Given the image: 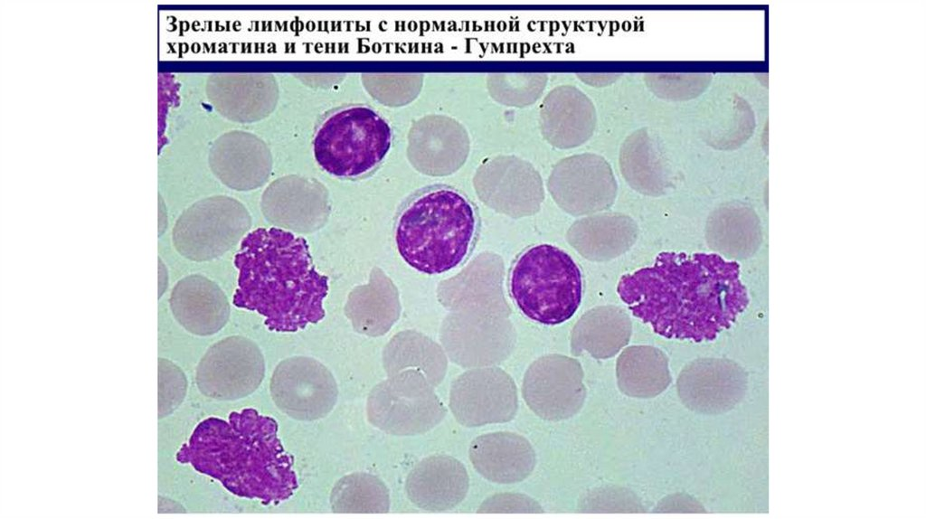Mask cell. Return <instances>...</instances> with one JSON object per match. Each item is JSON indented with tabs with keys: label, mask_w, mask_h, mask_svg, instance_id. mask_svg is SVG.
Listing matches in <instances>:
<instances>
[{
	"label": "cell",
	"mask_w": 926,
	"mask_h": 519,
	"mask_svg": "<svg viewBox=\"0 0 926 519\" xmlns=\"http://www.w3.org/2000/svg\"><path fill=\"white\" fill-rule=\"evenodd\" d=\"M617 291L656 334L696 343L715 339L749 303L739 264L715 253L663 251L623 275Z\"/></svg>",
	"instance_id": "6da1fadb"
},
{
	"label": "cell",
	"mask_w": 926,
	"mask_h": 519,
	"mask_svg": "<svg viewBox=\"0 0 926 519\" xmlns=\"http://www.w3.org/2000/svg\"><path fill=\"white\" fill-rule=\"evenodd\" d=\"M278 429L273 418L251 408L231 412L228 420L210 417L195 427L175 458L237 496L278 504L298 487L293 458Z\"/></svg>",
	"instance_id": "7a4b0ae2"
},
{
	"label": "cell",
	"mask_w": 926,
	"mask_h": 519,
	"mask_svg": "<svg viewBox=\"0 0 926 519\" xmlns=\"http://www.w3.org/2000/svg\"><path fill=\"white\" fill-rule=\"evenodd\" d=\"M232 303L257 311L270 331L297 332L325 317L328 278L318 273L303 237L276 227L248 233L234 256Z\"/></svg>",
	"instance_id": "3957f363"
},
{
	"label": "cell",
	"mask_w": 926,
	"mask_h": 519,
	"mask_svg": "<svg viewBox=\"0 0 926 519\" xmlns=\"http://www.w3.org/2000/svg\"><path fill=\"white\" fill-rule=\"evenodd\" d=\"M479 230L480 216L474 203L453 186L434 184L402 203L393 235L397 250L409 266L436 275L468 259Z\"/></svg>",
	"instance_id": "277c9868"
},
{
	"label": "cell",
	"mask_w": 926,
	"mask_h": 519,
	"mask_svg": "<svg viewBox=\"0 0 926 519\" xmlns=\"http://www.w3.org/2000/svg\"><path fill=\"white\" fill-rule=\"evenodd\" d=\"M508 294L529 319L546 326L570 319L582 296L581 273L564 250L532 245L514 260L507 274Z\"/></svg>",
	"instance_id": "5b68a950"
},
{
	"label": "cell",
	"mask_w": 926,
	"mask_h": 519,
	"mask_svg": "<svg viewBox=\"0 0 926 519\" xmlns=\"http://www.w3.org/2000/svg\"><path fill=\"white\" fill-rule=\"evenodd\" d=\"M392 141L391 126L368 106L339 109L318 126L313 141L317 164L340 178H359L384 160Z\"/></svg>",
	"instance_id": "8992f818"
},
{
	"label": "cell",
	"mask_w": 926,
	"mask_h": 519,
	"mask_svg": "<svg viewBox=\"0 0 926 519\" xmlns=\"http://www.w3.org/2000/svg\"><path fill=\"white\" fill-rule=\"evenodd\" d=\"M369 422L388 434L414 436L437 426L447 409L426 377L405 370L377 383L366 402Z\"/></svg>",
	"instance_id": "52a82bcc"
},
{
	"label": "cell",
	"mask_w": 926,
	"mask_h": 519,
	"mask_svg": "<svg viewBox=\"0 0 926 519\" xmlns=\"http://www.w3.org/2000/svg\"><path fill=\"white\" fill-rule=\"evenodd\" d=\"M250 226V213L237 200L209 197L181 213L173 228V244L183 257L207 261L230 250Z\"/></svg>",
	"instance_id": "ba28073f"
},
{
	"label": "cell",
	"mask_w": 926,
	"mask_h": 519,
	"mask_svg": "<svg viewBox=\"0 0 926 519\" xmlns=\"http://www.w3.org/2000/svg\"><path fill=\"white\" fill-rule=\"evenodd\" d=\"M264 375V357L257 344L232 335L206 351L197 365L195 381L206 397L235 401L254 392Z\"/></svg>",
	"instance_id": "9c48e42d"
},
{
	"label": "cell",
	"mask_w": 926,
	"mask_h": 519,
	"mask_svg": "<svg viewBox=\"0 0 926 519\" xmlns=\"http://www.w3.org/2000/svg\"><path fill=\"white\" fill-rule=\"evenodd\" d=\"M269 391L283 413L302 421L325 418L334 409L338 396L337 384L329 369L307 356L282 360L273 372Z\"/></svg>",
	"instance_id": "30bf717a"
},
{
	"label": "cell",
	"mask_w": 926,
	"mask_h": 519,
	"mask_svg": "<svg viewBox=\"0 0 926 519\" xmlns=\"http://www.w3.org/2000/svg\"><path fill=\"white\" fill-rule=\"evenodd\" d=\"M583 370L574 358L553 354L541 357L526 371L522 393L527 406L540 418L559 421L582 408L587 391Z\"/></svg>",
	"instance_id": "8fae6325"
},
{
	"label": "cell",
	"mask_w": 926,
	"mask_h": 519,
	"mask_svg": "<svg viewBox=\"0 0 926 519\" xmlns=\"http://www.w3.org/2000/svg\"><path fill=\"white\" fill-rule=\"evenodd\" d=\"M449 408L458 422L466 427L508 422L518 409L516 385L497 367L465 372L452 382Z\"/></svg>",
	"instance_id": "7c38bea8"
},
{
	"label": "cell",
	"mask_w": 926,
	"mask_h": 519,
	"mask_svg": "<svg viewBox=\"0 0 926 519\" xmlns=\"http://www.w3.org/2000/svg\"><path fill=\"white\" fill-rule=\"evenodd\" d=\"M556 202L574 216L593 214L611 207L618 184L609 164L591 153L573 155L556 165L550 179Z\"/></svg>",
	"instance_id": "4fadbf2b"
},
{
	"label": "cell",
	"mask_w": 926,
	"mask_h": 519,
	"mask_svg": "<svg viewBox=\"0 0 926 519\" xmlns=\"http://www.w3.org/2000/svg\"><path fill=\"white\" fill-rule=\"evenodd\" d=\"M261 209L271 224L305 234L323 227L330 212L324 187L297 176L270 184L262 197Z\"/></svg>",
	"instance_id": "5bb4252c"
},
{
	"label": "cell",
	"mask_w": 926,
	"mask_h": 519,
	"mask_svg": "<svg viewBox=\"0 0 926 519\" xmlns=\"http://www.w3.org/2000/svg\"><path fill=\"white\" fill-rule=\"evenodd\" d=\"M676 389L682 403L701 414H716L736 401L740 377L735 364L728 360L699 358L686 364L677 378Z\"/></svg>",
	"instance_id": "9a60e30c"
},
{
	"label": "cell",
	"mask_w": 926,
	"mask_h": 519,
	"mask_svg": "<svg viewBox=\"0 0 926 519\" xmlns=\"http://www.w3.org/2000/svg\"><path fill=\"white\" fill-rule=\"evenodd\" d=\"M469 478L465 466L447 455H433L420 460L405 482L408 498L417 507L440 512L453 509L467 495Z\"/></svg>",
	"instance_id": "2e32d148"
},
{
	"label": "cell",
	"mask_w": 926,
	"mask_h": 519,
	"mask_svg": "<svg viewBox=\"0 0 926 519\" xmlns=\"http://www.w3.org/2000/svg\"><path fill=\"white\" fill-rule=\"evenodd\" d=\"M540 123L544 138L558 148H572L593 135L597 116L591 100L572 85L556 87L543 99Z\"/></svg>",
	"instance_id": "e0dca14e"
},
{
	"label": "cell",
	"mask_w": 926,
	"mask_h": 519,
	"mask_svg": "<svg viewBox=\"0 0 926 519\" xmlns=\"http://www.w3.org/2000/svg\"><path fill=\"white\" fill-rule=\"evenodd\" d=\"M169 305L175 320L188 332L201 336L219 332L230 316L224 292L199 274L186 276L175 285Z\"/></svg>",
	"instance_id": "ac0fdd59"
},
{
	"label": "cell",
	"mask_w": 926,
	"mask_h": 519,
	"mask_svg": "<svg viewBox=\"0 0 926 519\" xmlns=\"http://www.w3.org/2000/svg\"><path fill=\"white\" fill-rule=\"evenodd\" d=\"M468 457L478 474L497 484L523 481L536 463L530 442L521 435L506 431L477 437L469 446Z\"/></svg>",
	"instance_id": "d6986e66"
},
{
	"label": "cell",
	"mask_w": 926,
	"mask_h": 519,
	"mask_svg": "<svg viewBox=\"0 0 926 519\" xmlns=\"http://www.w3.org/2000/svg\"><path fill=\"white\" fill-rule=\"evenodd\" d=\"M638 227L620 212L592 214L576 221L569 229L570 244L591 261H608L627 252L636 242Z\"/></svg>",
	"instance_id": "ffe728a7"
},
{
	"label": "cell",
	"mask_w": 926,
	"mask_h": 519,
	"mask_svg": "<svg viewBox=\"0 0 926 519\" xmlns=\"http://www.w3.org/2000/svg\"><path fill=\"white\" fill-rule=\"evenodd\" d=\"M631 320L620 307L600 306L585 312L572 331L571 352H587L595 359L615 356L630 339Z\"/></svg>",
	"instance_id": "44dd1931"
},
{
	"label": "cell",
	"mask_w": 926,
	"mask_h": 519,
	"mask_svg": "<svg viewBox=\"0 0 926 519\" xmlns=\"http://www.w3.org/2000/svg\"><path fill=\"white\" fill-rule=\"evenodd\" d=\"M655 136L647 128L638 129L624 141L619 152V167L626 182L637 192L660 196L671 185L666 159Z\"/></svg>",
	"instance_id": "7402d4cb"
},
{
	"label": "cell",
	"mask_w": 926,
	"mask_h": 519,
	"mask_svg": "<svg viewBox=\"0 0 926 519\" xmlns=\"http://www.w3.org/2000/svg\"><path fill=\"white\" fill-rule=\"evenodd\" d=\"M616 376L622 393L639 399L659 395L672 382L666 355L650 345L624 349L617 359Z\"/></svg>",
	"instance_id": "603a6c76"
},
{
	"label": "cell",
	"mask_w": 926,
	"mask_h": 519,
	"mask_svg": "<svg viewBox=\"0 0 926 519\" xmlns=\"http://www.w3.org/2000/svg\"><path fill=\"white\" fill-rule=\"evenodd\" d=\"M755 222L751 212L737 203L721 204L709 215L705 225L708 247L728 258L741 259L753 250Z\"/></svg>",
	"instance_id": "cb8c5ba5"
},
{
	"label": "cell",
	"mask_w": 926,
	"mask_h": 519,
	"mask_svg": "<svg viewBox=\"0 0 926 519\" xmlns=\"http://www.w3.org/2000/svg\"><path fill=\"white\" fill-rule=\"evenodd\" d=\"M330 505L336 514H384L390 509V493L376 476L354 472L335 483L330 494Z\"/></svg>",
	"instance_id": "d4e9b609"
},
{
	"label": "cell",
	"mask_w": 926,
	"mask_h": 519,
	"mask_svg": "<svg viewBox=\"0 0 926 519\" xmlns=\"http://www.w3.org/2000/svg\"><path fill=\"white\" fill-rule=\"evenodd\" d=\"M644 80L650 90L659 98L685 100L702 94L711 81V75L649 73L645 75Z\"/></svg>",
	"instance_id": "484cf974"
},
{
	"label": "cell",
	"mask_w": 926,
	"mask_h": 519,
	"mask_svg": "<svg viewBox=\"0 0 926 519\" xmlns=\"http://www.w3.org/2000/svg\"><path fill=\"white\" fill-rule=\"evenodd\" d=\"M478 513H542L540 505L521 494H497L483 502Z\"/></svg>",
	"instance_id": "4316f807"
},
{
	"label": "cell",
	"mask_w": 926,
	"mask_h": 519,
	"mask_svg": "<svg viewBox=\"0 0 926 519\" xmlns=\"http://www.w3.org/2000/svg\"><path fill=\"white\" fill-rule=\"evenodd\" d=\"M676 506L682 507V511L684 512L686 511L685 509V506L688 507L691 510V512L704 511L699 502H697L693 497L683 494L673 495L666 497L664 500H661L660 503L657 505V508L655 511L669 512L673 511V509Z\"/></svg>",
	"instance_id": "83f0119b"
}]
</instances>
